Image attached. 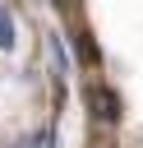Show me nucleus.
I'll return each mask as SVG.
<instances>
[{"mask_svg": "<svg viewBox=\"0 0 143 148\" xmlns=\"http://www.w3.org/2000/svg\"><path fill=\"white\" fill-rule=\"evenodd\" d=\"M88 106H92V116L106 120V125L120 120V97H115L111 83H88Z\"/></svg>", "mask_w": 143, "mask_h": 148, "instance_id": "nucleus-1", "label": "nucleus"}, {"mask_svg": "<svg viewBox=\"0 0 143 148\" xmlns=\"http://www.w3.org/2000/svg\"><path fill=\"white\" fill-rule=\"evenodd\" d=\"M14 46V23H9V14L0 9V51H9Z\"/></svg>", "mask_w": 143, "mask_h": 148, "instance_id": "nucleus-2", "label": "nucleus"}, {"mask_svg": "<svg viewBox=\"0 0 143 148\" xmlns=\"http://www.w3.org/2000/svg\"><path fill=\"white\" fill-rule=\"evenodd\" d=\"M78 51H83V60H88V65H97V46H92V37H88V32L78 37Z\"/></svg>", "mask_w": 143, "mask_h": 148, "instance_id": "nucleus-3", "label": "nucleus"}]
</instances>
